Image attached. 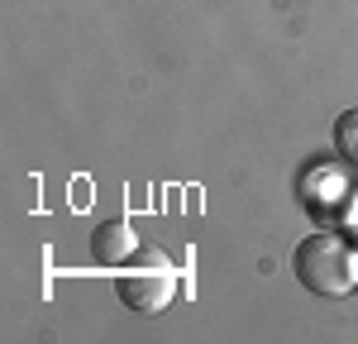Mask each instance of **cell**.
Returning <instances> with one entry per match:
<instances>
[{
    "label": "cell",
    "instance_id": "cell-4",
    "mask_svg": "<svg viewBox=\"0 0 358 344\" xmlns=\"http://www.w3.org/2000/svg\"><path fill=\"white\" fill-rule=\"evenodd\" d=\"M334 153L349 168H358V106H349V110L334 120Z\"/></svg>",
    "mask_w": 358,
    "mask_h": 344
},
{
    "label": "cell",
    "instance_id": "cell-2",
    "mask_svg": "<svg viewBox=\"0 0 358 344\" xmlns=\"http://www.w3.org/2000/svg\"><path fill=\"white\" fill-rule=\"evenodd\" d=\"M120 301L138 315H158L177 292V273L172 268H148V273H120Z\"/></svg>",
    "mask_w": 358,
    "mask_h": 344
},
{
    "label": "cell",
    "instance_id": "cell-3",
    "mask_svg": "<svg viewBox=\"0 0 358 344\" xmlns=\"http://www.w3.org/2000/svg\"><path fill=\"white\" fill-rule=\"evenodd\" d=\"M134 254H138V234L129 220H101L91 229V258L101 268H124V263H134Z\"/></svg>",
    "mask_w": 358,
    "mask_h": 344
},
{
    "label": "cell",
    "instance_id": "cell-1",
    "mask_svg": "<svg viewBox=\"0 0 358 344\" xmlns=\"http://www.w3.org/2000/svg\"><path fill=\"white\" fill-rule=\"evenodd\" d=\"M296 282L315 296H349L358 287V249L344 234H306L296 244Z\"/></svg>",
    "mask_w": 358,
    "mask_h": 344
}]
</instances>
